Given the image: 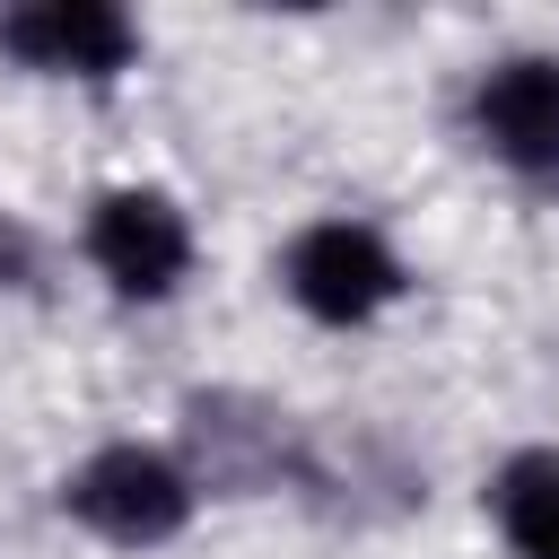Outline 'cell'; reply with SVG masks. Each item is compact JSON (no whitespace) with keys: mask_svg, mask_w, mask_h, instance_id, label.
<instances>
[{"mask_svg":"<svg viewBox=\"0 0 559 559\" xmlns=\"http://www.w3.org/2000/svg\"><path fill=\"white\" fill-rule=\"evenodd\" d=\"M61 498H70L79 524H96V533L122 542V550H148V542L183 533V515H192V480H183L166 454H148V445H105V454H87Z\"/></svg>","mask_w":559,"mask_h":559,"instance_id":"cell-1","label":"cell"},{"mask_svg":"<svg viewBox=\"0 0 559 559\" xmlns=\"http://www.w3.org/2000/svg\"><path fill=\"white\" fill-rule=\"evenodd\" d=\"M393 288H402V262L358 218H323L288 245V297L314 323H367L376 306H393Z\"/></svg>","mask_w":559,"mask_h":559,"instance_id":"cell-2","label":"cell"},{"mask_svg":"<svg viewBox=\"0 0 559 559\" xmlns=\"http://www.w3.org/2000/svg\"><path fill=\"white\" fill-rule=\"evenodd\" d=\"M87 253L122 297H166L192 262V236H183V210L166 192H105L87 218Z\"/></svg>","mask_w":559,"mask_h":559,"instance_id":"cell-3","label":"cell"},{"mask_svg":"<svg viewBox=\"0 0 559 559\" xmlns=\"http://www.w3.org/2000/svg\"><path fill=\"white\" fill-rule=\"evenodd\" d=\"M472 122H480V140H489L515 175L559 183V61H542V52L498 61V70L480 79V96H472Z\"/></svg>","mask_w":559,"mask_h":559,"instance_id":"cell-4","label":"cell"},{"mask_svg":"<svg viewBox=\"0 0 559 559\" xmlns=\"http://www.w3.org/2000/svg\"><path fill=\"white\" fill-rule=\"evenodd\" d=\"M0 44L26 61V70H70V79H114L131 61V17L105 9V0H35L17 17H0Z\"/></svg>","mask_w":559,"mask_h":559,"instance_id":"cell-5","label":"cell"},{"mask_svg":"<svg viewBox=\"0 0 559 559\" xmlns=\"http://www.w3.org/2000/svg\"><path fill=\"white\" fill-rule=\"evenodd\" d=\"M498 524L524 559H559V454L533 445L498 472Z\"/></svg>","mask_w":559,"mask_h":559,"instance_id":"cell-6","label":"cell"},{"mask_svg":"<svg viewBox=\"0 0 559 559\" xmlns=\"http://www.w3.org/2000/svg\"><path fill=\"white\" fill-rule=\"evenodd\" d=\"M26 262H35V253H26V236H17V227H0V271H9V280H26Z\"/></svg>","mask_w":559,"mask_h":559,"instance_id":"cell-7","label":"cell"}]
</instances>
